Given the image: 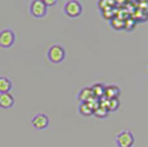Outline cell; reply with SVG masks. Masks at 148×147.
I'll return each instance as SVG.
<instances>
[{
	"label": "cell",
	"instance_id": "3",
	"mask_svg": "<svg viewBox=\"0 0 148 147\" xmlns=\"http://www.w3.org/2000/svg\"><path fill=\"white\" fill-rule=\"evenodd\" d=\"M63 10L68 17L75 18V17H79L82 13V5L77 0H70V1H67L66 4H64Z\"/></svg>",
	"mask_w": 148,
	"mask_h": 147
},
{
	"label": "cell",
	"instance_id": "10",
	"mask_svg": "<svg viewBox=\"0 0 148 147\" xmlns=\"http://www.w3.org/2000/svg\"><path fill=\"white\" fill-rule=\"evenodd\" d=\"M12 89V81L5 76H0V94L1 93H9Z\"/></svg>",
	"mask_w": 148,
	"mask_h": 147
},
{
	"label": "cell",
	"instance_id": "11",
	"mask_svg": "<svg viewBox=\"0 0 148 147\" xmlns=\"http://www.w3.org/2000/svg\"><path fill=\"white\" fill-rule=\"evenodd\" d=\"M79 112L82 116H92V115H94V110L89 106L88 102H80V104H79Z\"/></svg>",
	"mask_w": 148,
	"mask_h": 147
},
{
	"label": "cell",
	"instance_id": "7",
	"mask_svg": "<svg viewBox=\"0 0 148 147\" xmlns=\"http://www.w3.org/2000/svg\"><path fill=\"white\" fill-rule=\"evenodd\" d=\"M14 104V97L10 93H1L0 94V107L1 109H10Z\"/></svg>",
	"mask_w": 148,
	"mask_h": 147
},
{
	"label": "cell",
	"instance_id": "12",
	"mask_svg": "<svg viewBox=\"0 0 148 147\" xmlns=\"http://www.w3.org/2000/svg\"><path fill=\"white\" fill-rule=\"evenodd\" d=\"M104 89H106V85H103L102 83H97L92 87L93 94H94V97L98 98V100H101V98L104 97Z\"/></svg>",
	"mask_w": 148,
	"mask_h": 147
},
{
	"label": "cell",
	"instance_id": "15",
	"mask_svg": "<svg viewBox=\"0 0 148 147\" xmlns=\"http://www.w3.org/2000/svg\"><path fill=\"white\" fill-rule=\"evenodd\" d=\"M44 3H45V5L49 8V7H54V5L57 4V0H44Z\"/></svg>",
	"mask_w": 148,
	"mask_h": 147
},
{
	"label": "cell",
	"instance_id": "6",
	"mask_svg": "<svg viewBox=\"0 0 148 147\" xmlns=\"http://www.w3.org/2000/svg\"><path fill=\"white\" fill-rule=\"evenodd\" d=\"M31 124H32V126L35 129L42 131V129H47L48 125H49V117L45 114H36L31 119Z\"/></svg>",
	"mask_w": 148,
	"mask_h": 147
},
{
	"label": "cell",
	"instance_id": "8",
	"mask_svg": "<svg viewBox=\"0 0 148 147\" xmlns=\"http://www.w3.org/2000/svg\"><path fill=\"white\" fill-rule=\"evenodd\" d=\"M92 98H94V94H93V90H92V87H85L82 88L77 94V100L80 102H89Z\"/></svg>",
	"mask_w": 148,
	"mask_h": 147
},
{
	"label": "cell",
	"instance_id": "1",
	"mask_svg": "<svg viewBox=\"0 0 148 147\" xmlns=\"http://www.w3.org/2000/svg\"><path fill=\"white\" fill-rule=\"evenodd\" d=\"M48 59L53 63H61L63 62L64 57H66V50L62 45L59 44H53L52 47H49L48 49Z\"/></svg>",
	"mask_w": 148,
	"mask_h": 147
},
{
	"label": "cell",
	"instance_id": "2",
	"mask_svg": "<svg viewBox=\"0 0 148 147\" xmlns=\"http://www.w3.org/2000/svg\"><path fill=\"white\" fill-rule=\"evenodd\" d=\"M30 12L36 18H41L47 16L48 7L45 5L44 0H32L30 4Z\"/></svg>",
	"mask_w": 148,
	"mask_h": 147
},
{
	"label": "cell",
	"instance_id": "14",
	"mask_svg": "<svg viewBox=\"0 0 148 147\" xmlns=\"http://www.w3.org/2000/svg\"><path fill=\"white\" fill-rule=\"evenodd\" d=\"M112 26L115 29H121V27H125V21L120 18H112Z\"/></svg>",
	"mask_w": 148,
	"mask_h": 147
},
{
	"label": "cell",
	"instance_id": "4",
	"mask_svg": "<svg viewBox=\"0 0 148 147\" xmlns=\"http://www.w3.org/2000/svg\"><path fill=\"white\" fill-rule=\"evenodd\" d=\"M116 143L119 147H132L134 145V135L130 131H122L116 137Z\"/></svg>",
	"mask_w": 148,
	"mask_h": 147
},
{
	"label": "cell",
	"instance_id": "13",
	"mask_svg": "<svg viewBox=\"0 0 148 147\" xmlns=\"http://www.w3.org/2000/svg\"><path fill=\"white\" fill-rule=\"evenodd\" d=\"M108 109L107 107H104V106H98L97 109L94 110V116L97 117H99V119H103V117H107L108 116Z\"/></svg>",
	"mask_w": 148,
	"mask_h": 147
},
{
	"label": "cell",
	"instance_id": "9",
	"mask_svg": "<svg viewBox=\"0 0 148 147\" xmlns=\"http://www.w3.org/2000/svg\"><path fill=\"white\" fill-rule=\"evenodd\" d=\"M121 90L119 87L116 85H106V89H104V97L108 98V100H112V98H119Z\"/></svg>",
	"mask_w": 148,
	"mask_h": 147
},
{
	"label": "cell",
	"instance_id": "5",
	"mask_svg": "<svg viewBox=\"0 0 148 147\" xmlns=\"http://www.w3.org/2000/svg\"><path fill=\"white\" fill-rule=\"evenodd\" d=\"M16 41V35L10 29H5L0 31V47L10 48Z\"/></svg>",
	"mask_w": 148,
	"mask_h": 147
}]
</instances>
